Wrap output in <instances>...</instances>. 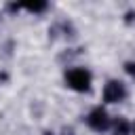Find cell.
<instances>
[{
	"label": "cell",
	"instance_id": "6",
	"mask_svg": "<svg viewBox=\"0 0 135 135\" xmlns=\"http://www.w3.org/2000/svg\"><path fill=\"white\" fill-rule=\"evenodd\" d=\"M131 135H135V122H131Z\"/></svg>",
	"mask_w": 135,
	"mask_h": 135
},
{
	"label": "cell",
	"instance_id": "1",
	"mask_svg": "<svg viewBox=\"0 0 135 135\" xmlns=\"http://www.w3.org/2000/svg\"><path fill=\"white\" fill-rule=\"evenodd\" d=\"M63 82L74 93H89L93 89V72L84 65H72L65 70Z\"/></svg>",
	"mask_w": 135,
	"mask_h": 135
},
{
	"label": "cell",
	"instance_id": "2",
	"mask_svg": "<svg viewBox=\"0 0 135 135\" xmlns=\"http://www.w3.org/2000/svg\"><path fill=\"white\" fill-rule=\"evenodd\" d=\"M112 122H114V118L110 116V112H108L105 105H95V108H91V112L86 114V124H89V129H93L95 133H105V131H110V129H112Z\"/></svg>",
	"mask_w": 135,
	"mask_h": 135
},
{
	"label": "cell",
	"instance_id": "3",
	"mask_svg": "<svg viewBox=\"0 0 135 135\" xmlns=\"http://www.w3.org/2000/svg\"><path fill=\"white\" fill-rule=\"evenodd\" d=\"M127 95H129L127 84H124L122 80H116V78L108 80V82L103 84V91H101L103 103H122V101L127 99Z\"/></svg>",
	"mask_w": 135,
	"mask_h": 135
},
{
	"label": "cell",
	"instance_id": "5",
	"mask_svg": "<svg viewBox=\"0 0 135 135\" xmlns=\"http://www.w3.org/2000/svg\"><path fill=\"white\" fill-rule=\"evenodd\" d=\"M124 68H127V72H129V74H135V63H127Z\"/></svg>",
	"mask_w": 135,
	"mask_h": 135
},
{
	"label": "cell",
	"instance_id": "4",
	"mask_svg": "<svg viewBox=\"0 0 135 135\" xmlns=\"http://www.w3.org/2000/svg\"><path fill=\"white\" fill-rule=\"evenodd\" d=\"M19 8H23V11H27V13H34V15H36V13L46 11V8H49V2H34V4H32V2H25V4H21Z\"/></svg>",
	"mask_w": 135,
	"mask_h": 135
}]
</instances>
